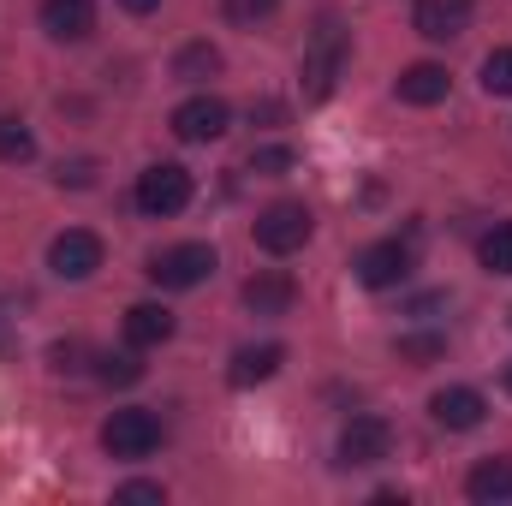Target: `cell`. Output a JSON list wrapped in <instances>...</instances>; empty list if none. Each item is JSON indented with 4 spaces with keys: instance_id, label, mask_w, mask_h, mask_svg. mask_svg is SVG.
Masks as SVG:
<instances>
[{
    "instance_id": "18",
    "label": "cell",
    "mask_w": 512,
    "mask_h": 506,
    "mask_svg": "<svg viewBox=\"0 0 512 506\" xmlns=\"http://www.w3.org/2000/svg\"><path fill=\"white\" fill-rule=\"evenodd\" d=\"M221 72V54L209 48V42H191V48H179V60H173V78H185V84H203V78H215Z\"/></svg>"
},
{
    "instance_id": "8",
    "label": "cell",
    "mask_w": 512,
    "mask_h": 506,
    "mask_svg": "<svg viewBox=\"0 0 512 506\" xmlns=\"http://www.w3.org/2000/svg\"><path fill=\"white\" fill-rule=\"evenodd\" d=\"M48 268H54L60 280H90V274L102 268V239H96V233H84V227L60 233V239L48 245Z\"/></svg>"
},
{
    "instance_id": "11",
    "label": "cell",
    "mask_w": 512,
    "mask_h": 506,
    "mask_svg": "<svg viewBox=\"0 0 512 506\" xmlns=\"http://www.w3.org/2000/svg\"><path fill=\"white\" fill-rule=\"evenodd\" d=\"M447 66H435V60H417V66H405L399 72V102H411V108H435V102H447Z\"/></svg>"
},
{
    "instance_id": "22",
    "label": "cell",
    "mask_w": 512,
    "mask_h": 506,
    "mask_svg": "<svg viewBox=\"0 0 512 506\" xmlns=\"http://www.w3.org/2000/svg\"><path fill=\"white\" fill-rule=\"evenodd\" d=\"M483 90L489 96H512V48H495L483 60Z\"/></svg>"
},
{
    "instance_id": "19",
    "label": "cell",
    "mask_w": 512,
    "mask_h": 506,
    "mask_svg": "<svg viewBox=\"0 0 512 506\" xmlns=\"http://www.w3.org/2000/svg\"><path fill=\"white\" fill-rule=\"evenodd\" d=\"M477 256H483V268H489V274H512V221H501L495 233H483Z\"/></svg>"
},
{
    "instance_id": "26",
    "label": "cell",
    "mask_w": 512,
    "mask_h": 506,
    "mask_svg": "<svg viewBox=\"0 0 512 506\" xmlns=\"http://www.w3.org/2000/svg\"><path fill=\"white\" fill-rule=\"evenodd\" d=\"M114 501H131V506H143V501H161V483H126Z\"/></svg>"
},
{
    "instance_id": "29",
    "label": "cell",
    "mask_w": 512,
    "mask_h": 506,
    "mask_svg": "<svg viewBox=\"0 0 512 506\" xmlns=\"http://www.w3.org/2000/svg\"><path fill=\"white\" fill-rule=\"evenodd\" d=\"M507 387H512V370H507Z\"/></svg>"
},
{
    "instance_id": "21",
    "label": "cell",
    "mask_w": 512,
    "mask_h": 506,
    "mask_svg": "<svg viewBox=\"0 0 512 506\" xmlns=\"http://www.w3.org/2000/svg\"><path fill=\"white\" fill-rule=\"evenodd\" d=\"M36 137L24 131V120H0V161H30Z\"/></svg>"
},
{
    "instance_id": "25",
    "label": "cell",
    "mask_w": 512,
    "mask_h": 506,
    "mask_svg": "<svg viewBox=\"0 0 512 506\" xmlns=\"http://www.w3.org/2000/svg\"><path fill=\"white\" fill-rule=\"evenodd\" d=\"M441 352V340L435 334H417V340H399V358H435Z\"/></svg>"
},
{
    "instance_id": "5",
    "label": "cell",
    "mask_w": 512,
    "mask_h": 506,
    "mask_svg": "<svg viewBox=\"0 0 512 506\" xmlns=\"http://www.w3.org/2000/svg\"><path fill=\"white\" fill-rule=\"evenodd\" d=\"M215 274V245H173L149 262V280L167 286V292H191Z\"/></svg>"
},
{
    "instance_id": "12",
    "label": "cell",
    "mask_w": 512,
    "mask_h": 506,
    "mask_svg": "<svg viewBox=\"0 0 512 506\" xmlns=\"http://www.w3.org/2000/svg\"><path fill=\"white\" fill-rule=\"evenodd\" d=\"M42 30L54 42H84L96 30V6L90 0H42Z\"/></svg>"
},
{
    "instance_id": "16",
    "label": "cell",
    "mask_w": 512,
    "mask_h": 506,
    "mask_svg": "<svg viewBox=\"0 0 512 506\" xmlns=\"http://www.w3.org/2000/svg\"><path fill=\"white\" fill-rule=\"evenodd\" d=\"M286 364V346H245V352H233V364H227V381L233 387H256V381H268L274 370Z\"/></svg>"
},
{
    "instance_id": "14",
    "label": "cell",
    "mask_w": 512,
    "mask_h": 506,
    "mask_svg": "<svg viewBox=\"0 0 512 506\" xmlns=\"http://www.w3.org/2000/svg\"><path fill=\"white\" fill-rule=\"evenodd\" d=\"M292 298H298V286H292V274H280V268H262V274L245 280V304H251L256 316H286Z\"/></svg>"
},
{
    "instance_id": "28",
    "label": "cell",
    "mask_w": 512,
    "mask_h": 506,
    "mask_svg": "<svg viewBox=\"0 0 512 506\" xmlns=\"http://www.w3.org/2000/svg\"><path fill=\"white\" fill-rule=\"evenodd\" d=\"M120 6H126V12H155L161 0H120Z\"/></svg>"
},
{
    "instance_id": "23",
    "label": "cell",
    "mask_w": 512,
    "mask_h": 506,
    "mask_svg": "<svg viewBox=\"0 0 512 506\" xmlns=\"http://www.w3.org/2000/svg\"><path fill=\"white\" fill-rule=\"evenodd\" d=\"M96 376L108 381V387H131V381H143V364H137V358H131V352H108V358H102V370H96Z\"/></svg>"
},
{
    "instance_id": "4",
    "label": "cell",
    "mask_w": 512,
    "mask_h": 506,
    "mask_svg": "<svg viewBox=\"0 0 512 506\" xmlns=\"http://www.w3.org/2000/svg\"><path fill=\"white\" fill-rule=\"evenodd\" d=\"M102 447L114 453V459H143V453H155L161 447V417L155 411H114L108 423H102Z\"/></svg>"
},
{
    "instance_id": "15",
    "label": "cell",
    "mask_w": 512,
    "mask_h": 506,
    "mask_svg": "<svg viewBox=\"0 0 512 506\" xmlns=\"http://www.w3.org/2000/svg\"><path fill=\"white\" fill-rule=\"evenodd\" d=\"M173 310L167 304H131L126 310V346H137V352H149V346H167L173 340Z\"/></svg>"
},
{
    "instance_id": "10",
    "label": "cell",
    "mask_w": 512,
    "mask_h": 506,
    "mask_svg": "<svg viewBox=\"0 0 512 506\" xmlns=\"http://www.w3.org/2000/svg\"><path fill=\"white\" fill-rule=\"evenodd\" d=\"M429 417H435L441 429H477V423L489 417V405H483L477 387H441V393L429 399Z\"/></svg>"
},
{
    "instance_id": "6",
    "label": "cell",
    "mask_w": 512,
    "mask_h": 506,
    "mask_svg": "<svg viewBox=\"0 0 512 506\" xmlns=\"http://www.w3.org/2000/svg\"><path fill=\"white\" fill-rule=\"evenodd\" d=\"M387 453H393L387 417H352L340 429V465H382Z\"/></svg>"
},
{
    "instance_id": "13",
    "label": "cell",
    "mask_w": 512,
    "mask_h": 506,
    "mask_svg": "<svg viewBox=\"0 0 512 506\" xmlns=\"http://www.w3.org/2000/svg\"><path fill=\"white\" fill-rule=\"evenodd\" d=\"M417 36L429 42H453L465 24H471V0H417Z\"/></svg>"
},
{
    "instance_id": "9",
    "label": "cell",
    "mask_w": 512,
    "mask_h": 506,
    "mask_svg": "<svg viewBox=\"0 0 512 506\" xmlns=\"http://www.w3.org/2000/svg\"><path fill=\"white\" fill-rule=\"evenodd\" d=\"M411 274V245H399V239H382V245H370V251L358 256V280L364 286H399Z\"/></svg>"
},
{
    "instance_id": "3",
    "label": "cell",
    "mask_w": 512,
    "mask_h": 506,
    "mask_svg": "<svg viewBox=\"0 0 512 506\" xmlns=\"http://www.w3.org/2000/svg\"><path fill=\"white\" fill-rule=\"evenodd\" d=\"M310 233H316V221H310V209L304 203H268L262 215H256V245L268 256H292L310 245Z\"/></svg>"
},
{
    "instance_id": "27",
    "label": "cell",
    "mask_w": 512,
    "mask_h": 506,
    "mask_svg": "<svg viewBox=\"0 0 512 506\" xmlns=\"http://www.w3.org/2000/svg\"><path fill=\"white\" fill-rule=\"evenodd\" d=\"M90 173H96L90 161H72V167H60V185H90Z\"/></svg>"
},
{
    "instance_id": "1",
    "label": "cell",
    "mask_w": 512,
    "mask_h": 506,
    "mask_svg": "<svg viewBox=\"0 0 512 506\" xmlns=\"http://www.w3.org/2000/svg\"><path fill=\"white\" fill-rule=\"evenodd\" d=\"M340 66H346V30H340V18H322L316 36H310V48H304V96L322 102L334 90Z\"/></svg>"
},
{
    "instance_id": "24",
    "label": "cell",
    "mask_w": 512,
    "mask_h": 506,
    "mask_svg": "<svg viewBox=\"0 0 512 506\" xmlns=\"http://www.w3.org/2000/svg\"><path fill=\"white\" fill-rule=\"evenodd\" d=\"M221 6H227V18H233V24H256V18H268L280 0H221Z\"/></svg>"
},
{
    "instance_id": "20",
    "label": "cell",
    "mask_w": 512,
    "mask_h": 506,
    "mask_svg": "<svg viewBox=\"0 0 512 506\" xmlns=\"http://www.w3.org/2000/svg\"><path fill=\"white\" fill-rule=\"evenodd\" d=\"M298 167V155L286 149V143H262V149H251V173L256 179H280V173H292Z\"/></svg>"
},
{
    "instance_id": "7",
    "label": "cell",
    "mask_w": 512,
    "mask_h": 506,
    "mask_svg": "<svg viewBox=\"0 0 512 506\" xmlns=\"http://www.w3.org/2000/svg\"><path fill=\"white\" fill-rule=\"evenodd\" d=\"M227 126H233V114L221 96H191L173 108V137H185V143H215Z\"/></svg>"
},
{
    "instance_id": "2",
    "label": "cell",
    "mask_w": 512,
    "mask_h": 506,
    "mask_svg": "<svg viewBox=\"0 0 512 506\" xmlns=\"http://www.w3.org/2000/svg\"><path fill=\"white\" fill-rule=\"evenodd\" d=\"M185 203H191V173H185L179 161H155V167L137 173V209H143V215L167 221V215H179Z\"/></svg>"
},
{
    "instance_id": "17",
    "label": "cell",
    "mask_w": 512,
    "mask_h": 506,
    "mask_svg": "<svg viewBox=\"0 0 512 506\" xmlns=\"http://www.w3.org/2000/svg\"><path fill=\"white\" fill-rule=\"evenodd\" d=\"M465 495L477 506H495V501H512V459H483L465 483Z\"/></svg>"
}]
</instances>
